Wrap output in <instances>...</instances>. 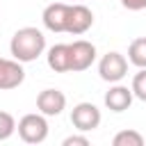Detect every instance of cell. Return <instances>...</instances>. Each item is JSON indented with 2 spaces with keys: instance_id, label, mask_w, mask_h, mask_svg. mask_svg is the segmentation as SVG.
<instances>
[{
  "instance_id": "13",
  "label": "cell",
  "mask_w": 146,
  "mask_h": 146,
  "mask_svg": "<svg viewBox=\"0 0 146 146\" xmlns=\"http://www.w3.org/2000/svg\"><path fill=\"white\" fill-rule=\"evenodd\" d=\"M114 146H144V137L137 130H121L112 139Z\"/></svg>"
},
{
  "instance_id": "11",
  "label": "cell",
  "mask_w": 146,
  "mask_h": 146,
  "mask_svg": "<svg viewBox=\"0 0 146 146\" xmlns=\"http://www.w3.org/2000/svg\"><path fill=\"white\" fill-rule=\"evenodd\" d=\"M48 66L55 73H68L71 71V48L68 43H55L48 50Z\"/></svg>"
},
{
  "instance_id": "16",
  "label": "cell",
  "mask_w": 146,
  "mask_h": 146,
  "mask_svg": "<svg viewBox=\"0 0 146 146\" xmlns=\"http://www.w3.org/2000/svg\"><path fill=\"white\" fill-rule=\"evenodd\" d=\"M62 144H64V146H89V139H87L84 135H71V137H66Z\"/></svg>"
},
{
  "instance_id": "8",
  "label": "cell",
  "mask_w": 146,
  "mask_h": 146,
  "mask_svg": "<svg viewBox=\"0 0 146 146\" xmlns=\"http://www.w3.org/2000/svg\"><path fill=\"white\" fill-rule=\"evenodd\" d=\"M68 9H71V5H66V2H52V5H48L43 9V14H41V21H43L46 30H50V32H66Z\"/></svg>"
},
{
  "instance_id": "5",
  "label": "cell",
  "mask_w": 146,
  "mask_h": 146,
  "mask_svg": "<svg viewBox=\"0 0 146 146\" xmlns=\"http://www.w3.org/2000/svg\"><path fill=\"white\" fill-rule=\"evenodd\" d=\"M68 48H71V71H73V73L87 71V68L96 62V46H94L91 41L78 39V41L68 43Z\"/></svg>"
},
{
  "instance_id": "7",
  "label": "cell",
  "mask_w": 146,
  "mask_h": 146,
  "mask_svg": "<svg viewBox=\"0 0 146 146\" xmlns=\"http://www.w3.org/2000/svg\"><path fill=\"white\" fill-rule=\"evenodd\" d=\"M36 110L46 116H59L66 110V96L59 89H43L36 96Z\"/></svg>"
},
{
  "instance_id": "9",
  "label": "cell",
  "mask_w": 146,
  "mask_h": 146,
  "mask_svg": "<svg viewBox=\"0 0 146 146\" xmlns=\"http://www.w3.org/2000/svg\"><path fill=\"white\" fill-rule=\"evenodd\" d=\"M94 25V14H91V9L89 7H84V5H71V9H68V21H66V32L68 34H84L89 27Z\"/></svg>"
},
{
  "instance_id": "2",
  "label": "cell",
  "mask_w": 146,
  "mask_h": 146,
  "mask_svg": "<svg viewBox=\"0 0 146 146\" xmlns=\"http://www.w3.org/2000/svg\"><path fill=\"white\" fill-rule=\"evenodd\" d=\"M16 130H18V137H21L25 144H41V141H46V137H48L46 114H41V112L25 114V116L18 121Z\"/></svg>"
},
{
  "instance_id": "1",
  "label": "cell",
  "mask_w": 146,
  "mask_h": 146,
  "mask_svg": "<svg viewBox=\"0 0 146 146\" xmlns=\"http://www.w3.org/2000/svg\"><path fill=\"white\" fill-rule=\"evenodd\" d=\"M43 50H46V36H43V32L39 27H32V25L16 30L11 41H9L11 57L23 62V64L39 59L43 55Z\"/></svg>"
},
{
  "instance_id": "3",
  "label": "cell",
  "mask_w": 146,
  "mask_h": 146,
  "mask_svg": "<svg viewBox=\"0 0 146 146\" xmlns=\"http://www.w3.org/2000/svg\"><path fill=\"white\" fill-rule=\"evenodd\" d=\"M98 75H100V80H105L110 84L121 82L128 75V59L121 52H116V50L103 55L100 62H98Z\"/></svg>"
},
{
  "instance_id": "12",
  "label": "cell",
  "mask_w": 146,
  "mask_h": 146,
  "mask_svg": "<svg viewBox=\"0 0 146 146\" xmlns=\"http://www.w3.org/2000/svg\"><path fill=\"white\" fill-rule=\"evenodd\" d=\"M128 62L137 68H146V36H139L128 46Z\"/></svg>"
},
{
  "instance_id": "4",
  "label": "cell",
  "mask_w": 146,
  "mask_h": 146,
  "mask_svg": "<svg viewBox=\"0 0 146 146\" xmlns=\"http://www.w3.org/2000/svg\"><path fill=\"white\" fill-rule=\"evenodd\" d=\"M100 110L94 103H78L71 110V123L73 128H78L80 132H91L100 125Z\"/></svg>"
},
{
  "instance_id": "6",
  "label": "cell",
  "mask_w": 146,
  "mask_h": 146,
  "mask_svg": "<svg viewBox=\"0 0 146 146\" xmlns=\"http://www.w3.org/2000/svg\"><path fill=\"white\" fill-rule=\"evenodd\" d=\"M23 80H25L23 62L0 57V91L16 89V87H21V84H23Z\"/></svg>"
},
{
  "instance_id": "14",
  "label": "cell",
  "mask_w": 146,
  "mask_h": 146,
  "mask_svg": "<svg viewBox=\"0 0 146 146\" xmlns=\"http://www.w3.org/2000/svg\"><path fill=\"white\" fill-rule=\"evenodd\" d=\"M14 132H16V119L9 112H2L0 110V141L9 139Z\"/></svg>"
},
{
  "instance_id": "10",
  "label": "cell",
  "mask_w": 146,
  "mask_h": 146,
  "mask_svg": "<svg viewBox=\"0 0 146 146\" xmlns=\"http://www.w3.org/2000/svg\"><path fill=\"white\" fill-rule=\"evenodd\" d=\"M132 98H135V94H132L130 87L114 82V84L105 91V98H103V100H105V107H107L110 112H125V110L132 105Z\"/></svg>"
},
{
  "instance_id": "17",
  "label": "cell",
  "mask_w": 146,
  "mask_h": 146,
  "mask_svg": "<svg viewBox=\"0 0 146 146\" xmlns=\"http://www.w3.org/2000/svg\"><path fill=\"white\" fill-rule=\"evenodd\" d=\"M121 5L128 11H141V9H146V0H121Z\"/></svg>"
},
{
  "instance_id": "15",
  "label": "cell",
  "mask_w": 146,
  "mask_h": 146,
  "mask_svg": "<svg viewBox=\"0 0 146 146\" xmlns=\"http://www.w3.org/2000/svg\"><path fill=\"white\" fill-rule=\"evenodd\" d=\"M130 89H132L135 98H139V100H144V103H146V68H139V71L135 73Z\"/></svg>"
}]
</instances>
